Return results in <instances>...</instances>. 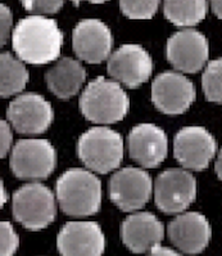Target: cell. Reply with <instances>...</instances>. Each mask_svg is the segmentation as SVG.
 Wrapping results in <instances>:
<instances>
[{"mask_svg": "<svg viewBox=\"0 0 222 256\" xmlns=\"http://www.w3.org/2000/svg\"><path fill=\"white\" fill-rule=\"evenodd\" d=\"M63 44V34L55 20L28 16L15 24L12 46L17 57L30 64H46L57 60Z\"/></svg>", "mask_w": 222, "mask_h": 256, "instance_id": "obj_1", "label": "cell"}, {"mask_svg": "<svg viewBox=\"0 0 222 256\" xmlns=\"http://www.w3.org/2000/svg\"><path fill=\"white\" fill-rule=\"evenodd\" d=\"M55 196L58 205L68 216H91L100 210L102 184L93 172L75 168L58 178Z\"/></svg>", "mask_w": 222, "mask_h": 256, "instance_id": "obj_2", "label": "cell"}, {"mask_svg": "<svg viewBox=\"0 0 222 256\" xmlns=\"http://www.w3.org/2000/svg\"><path fill=\"white\" fill-rule=\"evenodd\" d=\"M80 110L91 122L108 125L122 120L130 110V100L123 88L104 76L86 85L80 100Z\"/></svg>", "mask_w": 222, "mask_h": 256, "instance_id": "obj_3", "label": "cell"}, {"mask_svg": "<svg viewBox=\"0 0 222 256\" xmlns=\"http://www.w3.org/2000/svg\"><path fill=\"white\" fill-rule=\"evenodd\" d=\"M77 154L89 170L108 174L122 162L123 139L109 128H91L78 138Z\"/></svg>", "mask_w": 222, "mask_h": 256, "instance_id": "obj_4", "label": "cell"}, {"mask_svg": "<svg viewBox=\"0 0 222 256\" xmlns=\"http://www.w3.org/2000/svg\"><path fill=\"white\" fill-rule=\"evenodd\" d=\"M12 211L14 219L26 229L41 230L57 216L55 197L44 184H24L13 194Z\"/></svg>", "mask_w": 222, "mask_h": 256, "instance_id": "obj_5", "label": "cell"}, {"mask_svg": "<svg viewBox=\"0 0 222 256\" xmlns=\"http://www.w3.org/2000/svg\"><path fill=\"white\" fill-rule=\"evenodd\" d=\"M13 174L23 180H44L57 166V152L46 139H19L10 152Z\"/></svg>", "mask_w": 222, "mask_h": 256, "instance_id": "obj_6", "label": "cell"}, {"mask_svg": "<svg viewBox=\"0 0 222 256\" xmlns=\"http://www.w3.org/2000/svg\"><path fill=\"white\" fill-rule=\"evenodd\" d=\"M154 201L165 214H183L197 198V180L185 169H167L157 176Z\"/></svg>", "mask_w": 222, "mask_h": 256, "instance_id": "obj_7", "label": "cell"}, {"mask_svg": "<svg viewBox=\"0 0 222 256\" xmlns=\"http://www.w3.org/2000/svg\"><path fill=\"white\" fill-rule=\"evenodd\" d=\"M152 178L145 170L125 168L114 172L109 180V197L125 212L144 208L153 192Z\"/></svg>", "mask_w": 222, "mask_h": 256, "instance_id": "obj_8", "label": "cell"}, {"mask_svg": "<svg viewBox=\"0 0 222 256\" xmlns=\"http://www.w3.org/2000/svg\"><path fill=\"white\" fill-rule=\"evenodd\" d=\"M6 118L10 126L19 134L37 136L45 133L54 118L50 103L40 94H19L9 103Z\"/></svg>", "mask_w": 222, "mask_h": 256, "instance_id": "obj_9", "label": "cell"}, {"mask_svg": "<svg viewBox=\"0 0 222 256\" xmlns=\"http://www.w3.org/2000/svg\"><path fill=\"white\" fill-rule=\"evenodd\" d=\"M217 154V142L206 128L186 126L174 139V156L186 170L207 169Z\"/></svg>", "mask_w": 222, "mask_h": 256, "instance_id": "obj_10", "label": "cell"}, {"mask_svg": "<svg viewBox=\"0 0 222 256\" xmlns=\"http://www.w3.org/2000/svg\"><path fill=\"white\" fill-rule=\"evenodd\" d=\"M166 54L168 62L185 74L201 71L210 57L207 38L198 30L185 28L177 31L167 40Z\"/></svg>", "mask_w": 222, "mask_h": 256, "instance_id": "obj_11", "label": "cell"}, {"mask_svg": "<svg viewBox=\"0 0 222 256\" xmlns=\"http://www.w3.org/2000/svg\"><path fill=\"white\" fill-rule=\"evenodd\" d=\"M152 100L163 114H181L195 100V86L183 74L165 71L152 82Z\"/></svg>", "mask_w": 222, "mask_h": 256, "instance_id": "obj_12", "label": "cell"}, {"mask_svg": "<svg viewBox=\"0 0 222 256\" xmlns=\"http://www.w3.org/2000/svg\"><path fill=\"white\" fill-rule=\"evenodd\" d=\"M153 72V60L143 46L125 44L108 58V74L114 82L130 89H136L148 82Z\"/></svg>", "mask_w": 222, "mask_h": 256, "instance_id": "obj_13", "label": "cell"}, {"mask_svg": "<svg viewBox=\"0 0 222 256\" xmlns=\"http://www.w3.org/2000/svg\"><path fill=\"white\" fill-rule=\"evenodd\" d=\"M72 46L78 60L91 64H102L111 57L113 38L100 20H81L72 31Z\"/></svg>", "mask_w": 222, "mask_h": 256, "instance_id": "obj_14", "label": "cell"}, {"mask_svg": "<svg viewBox=\"0 0 222 256\" xmlns=\"http://www.w3.org/2000/svg\"><path fill=\"white\" fill-rule=\"evenodd\" d=\"M57 247L62 256H102L105 237L95 222H68L58 233Z\"/></svg>", "mask_w": 222, "mask_h": 256, "instance_id": "obj_15", "label": "cell"}, {"mask_svg": "<svg viewBox=\"0 0 222 256\" xmlns=\"http://www.w3.org/2000/svg\"><path fill=\"white\" fill-rule=\"evenodd\" d=\"M127 148L132 160L145 169L158 168L168 154V138L154 124L143 122L131 129L127 136Z\"/></svg>", "mask_w": 222, "mask_h": 256, "instance_id": "obj_16", "label": "cell"}, {"mask_svg": "<svg viewBox=\"0 0 222 256\" xmlns=\"http://www.w3.org/2000/svg\"><path fill=\"white\" fill-rule=\"evenodd\" d=\"M168 238L174 246L186 255H197L206 250L212 237V228L201 212L189 211L179 214L168 224Z\"/></svg>", "mask_w": 222, "mask_h": 256, "instance_id": "obj_17", "label": "cell"}, {"mask_svg": "<svg viewBox=\"0 0 222 256\" xmlns=\"http://www.w3.org/2000/svg\"><path fill=\"white\" fill-rule=\"evenodd\" d=\"M121 238L131 252H149L163 241L165 226L152 212H135L121 224Z\"/></svg>", "mask_w": 222, "mask_h": 256, "instance_id": "obj_18", "label": "cell"}, {"mask_svg": "<svg viewBox=\"0 0 222 256\" xmlns=\"http://www.w3.org/2000/svg\"><path fill=\"white\" fill-rule=\"evenodd\" d=\"M86 80V71L78 60L71 57L58 60L45 74L49 90L60 100H68L78 93Z\"/></svg>", "mask_w": 222, "mask_h": 256, "instance_id": "obj_19", "label": "cell"}, {"mask_svg": "<svg viewBox=\"0 0 222 256\" xmlns=\"http://www.w3.org/2000/svg\"><path fill=\"white\" fill-rule=\"evenodd\" d=\"M208 3L204 0H168L163 3L166 18L180 28H190L201 24L207 14Z\"/></svg>", "mask_w": 222, "mask_h": 256, "instance_id": "obj_20", "label": "cell"}, {"mask_svg": "<svg viewBox=\"0 0 222 256\" xmlns=\"http://www.w3.org/2000/svg\"><path fill=\"white\" fill-rule=\"evenodd\" d=\"M0 96L8 98L18 94L26 88L28 72L23 62L5 52L0 56Z\"/></svg>", "mask_w": 222, "mask_h": 256, "instance_id": "obj_21", "label": "cell"}, {"mask_svg": "<svg viewBox=\"0 0 222 256\" xmlns=\"http://www.w3.org/2000/svg\"><path fill=\"white\" fill-rule=\"evenodd\" d=\"M202 86L210 102L222 104V57L211 60L204 68Z\"/></svg>", "mask_w": 222, "mask_h": 256, "instance_id": "obj_22", "label": "cell"}, {"mask_svg": "<svg viewBox=\"0 0 222 256\" xmlns=\"http://www.w3.org/2000/svg\"><path fill=\"white\" fill-rule=\"evenodd\" d=\"M159 6V2L157 0H126L121 2L120 8L126 17L131 20H150L156 14Z\"/></svg>", "mask_w": 222, "mask_h": 256, "instance_id": "obj_23", "label": "cell"}, {"mask_svg": "<svg viewBox=\"0 0 222 256\" xmlns=\"http://www.w3.org/2000/svg\"><path fill=\"white\" fill-rule=\"evenodd\" d=\"M0 234H1L0 256H14L19 246V238L9 222L0 223Z\"/></svg>", "mask_w": 222, "mask_h": 256, "instance_id": "obj_24", "label": "cell"}, {"mask_svg": "<svg viewBox=\"0 0 222 256\" xmlns=\"http://www.w3.org/2000/svg\"><path fill=\"white\" fill-rule=\"evenodd\" d=\"M22 6L27 12L32 13V16L53 14L63 6V2L60 0H24L22 2Z\"/></svg>", "mask_w": 222, "mask_h": 256, "instance_id": "obj_25", "label": "cell"}, {"mask_svg": "<svg viewBox=\"0 0 222 256\" xmlns=\"http://www.w3.org/2000/svg\"><path fill=\"white\" fill-rule=\"evenodd\" d=\"M0 16H1V30H0V40H1V46L6 44L8 39H9L12 31V24H13V16L12 10L6 6L1 4L0 6Z\"/></svg>", "mask_w": 222, "mask_h": 256, "instance_id": "obj_26", "label": "cell"}, {"mask_svg": "<svg viewBox=\"0 0 222 256\" xmlns=\"http://www.w3.org/2000/svg\"><path fill=\"white\" fill-rule=\"evenodd\" d=\"M13 143V133L12 128L6 121H0V156L1 158L6 156V154L9 152Z\"/></svg>", "mask_w": 222, "mask_h": 256, "instance_id": "obj_27", "label": "cell"}, {"mask_svg": "<svg viewBox=\"0 0 222 256\" xmlns=\"http://www.w3.org/2000/svg\"><path fill=\"white\" fill-rule=\"evenodd\" d=\"M147 256H183L181 254L176 252L172 248H168V247H163V246H157L154 247L153 250L149 251Z\"/></svg>", "mask_w": 222, "mask_h": 256, "instance_id": "obj_28", "label": "cell"}, {"mask_svg": "<svg viewBox=\"0 0 222 256\" xmlns=\"http://www.w3.org/2000/svg\"><path fill=\"white\" fill-rule=\"evenodd\" d=\"M211 8H212V12L215 13L219 18H222V0L212 2V3H211Z\"/></svg>", "mask_w": 222, "mask_h": 256, "instance_id": "obj_29", "label": "cell"}, {"mask_svg": "<svg viewBox=\"0 0 222 256\" xmlns=\"http://www.w3.org/2000/svg\"><path fill=\"white\" fill-rule=\"evenodd\" d=\"M215 172H216L219 179H221L222 180V148L219 154V157H217L216 164H215Z\"/></svg>", "mask_w": 222, "mask_h": 256, "instance_id": "obj_30", "label": "cell"}, {"mask_svg": "<svg viewBox=\"0 0 222 256\" xmlns=\"http://www.w3.org/2000/svg\"><path fill=\"white\" fill-rule=\"evenodd\" d=\"M6 201V193L5 190H4L3 184H1V205H4V202Z\"/></svg>", "mask_w": 222, "mask_h": 256, "instance_id": "obj_31", "label": "cell"}]
</instances>
